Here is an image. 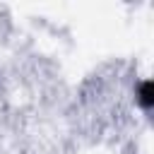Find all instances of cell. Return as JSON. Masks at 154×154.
I'll return each instance as SVG.
<instances>
[{"label":"cell","mask_w":154,"mask_h":154,"mask_svg":"<svg viewBox=\"0 0 154 154\" xmlns=\"http://www.w3.org/2000/svg\"><path fill=\"white\" fill-rule=\"evenodd\" d=\"M142 103L144 106H152L154 103V84L152 82H144L142 84Z\"/></svg>","instance_id":"obj_1"}]
</instances>
